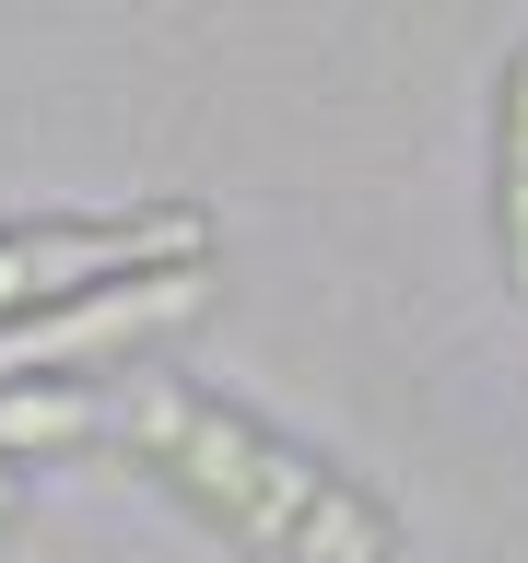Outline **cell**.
<instances>
[{
	"mask_svg": "<svg viewBox=\"0 0 528 563\" xmlns=\"http://www.w3.org/2000/svg\"><path fill=\"white\" fill-rule=\"evenodd\" d=\"M12 446H118L271 563H399V528L376 493H352L341 470L294 457L246 411H223L176 376H141V364L70 376V387H0V457Z\"/></svg>",
	"mask_w": 528,
	"mask_h": 563,
	"instance_id": "1",
	"label": "cell"
},
{
	"mask_svg": "<svg viewBox=\"0 0 528 563\" xmlns=\"http://www.w3.org/2000/svg\"><path fill=\"white\" fill-rule=\"evenodd\" d=\"M211 271L200 258H165V271H118V282H82V294H59V306H24L0 317V387L12 376H95V364H118L130 341H153V329H176V317H200Z\"/></svg>",
	"mask_w": 528,
	"mask_h": 563,
	"instance_id": "2",
	"label": "cell"
},
{
	"mask_svg": "<svg viewBox=\"0 0 528 563\" xmlns=\"http://www.w3.org/2000/svg\"><path fill=\"white\" fill-rule=\"evenodd\" d=\"M165 258H211V211L153 200V211H106V223H0V317L59 306L118 271H165Z\"/></svg>",
	"mask_w": 528,
	"mask_h": 563,
	"instance_id": "3",
	"label": "cell"
},
{
	"mask_svg": "<svg viewBox=\"0 0 528 563\" xmlns=\"http://www.w3.org/2000/svg\"><path fill=\"white\" fill-rule=\"evenodd\" d=\"M493 235H505V282L528 294V47L505 70V118H493Z\"/></svg>",
	"mask_w": 528,
	"mask_h": 563,
	"instance_id": "4",
	"label": "cell"
},
{
	"mask_svg": "<svg viewBox=\"0 0 528 563\" xmlns=\"http://www.w3.org/2000/svg\"><path fill=\"white\" fill-rule=\"evenodd\" d=\"M12 505H24V493H12V470H0V517H12Z\"/></svg>",
	"mask_w": 528,
	"mask_h": 563,
	"instance_id": "5",
	"label": "cell"
}]
</instances>
